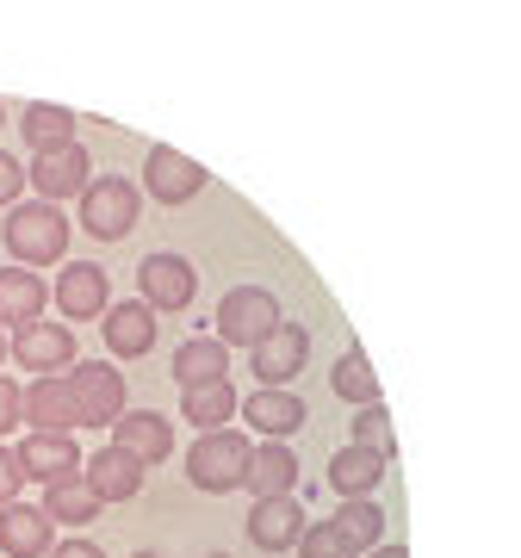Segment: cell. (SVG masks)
Segmentation results:
<instances>
[{
  "instance_id": "31",
  "label": "cell",
  "mask_w": 521,
  "mask_h": 558,
  "mask_svg": "<svg viewBox=\"0 0 521 558\" xmlns=\"http://www.w3.org/2000/svg\"><path fill=\"white\" fill-rule=\"evenodd\" d=\"M13 428H20V385L0 373V440L13 435Z\"/></svg>"
},
{
  "instance_id": "20",
  "label": "cell",
  "mask_w": 521,
  "mask_h": 558,
  "mask_svg": "<svg viewBox=\"0 0 521 558\" xmlns=\"http://www.w3.org/2000/svg\"><path fill=\"white\" fill-rule=\"evenodd\" d=\"M20 422H32V435H69V428H75V416H69V391H62V373L57 379L20 385Z\"/></svg>"
},
{
  "instance_id": "23",
  "label": "cell",
  "mask_w": 521,
  "mask_h": 558,
  "mask_svg": "<svg viewBox=\"0 0 521 558\" xmlns=\"http://www.w3.org/2000/svg\"><path fill=\"white\" fill-rule=\"evenodd\" d=\"M181 416L193 422L199 435H211V428H230V422H237V385H230V379L186 385V391H181Z\"/></svg>"
},
{
  "instance_id": "6",
  "label": "cell",
  "mask_w": 521,
  "mask_h": 558,
  "mask_svg": "<svg viewBox=\"0 0 521 558\" xmlns=\"http://www.w3.org/2000/svg\"><path fill=\"white\" fill-rule=\"evenodd\" d=\"M137 299L149 304V311H193V299H199V267H193L186 255H174V248L143 255Z\"/></svg>"
},
{
  "instance_id": "26",
  "label": "cell",
  "mask_w": 521,
  "mask_h": 558,
  "mask_svg": "<svg viewBox=\"0 0 521 558\" xmlns=\"http://www.w3.org/2000/svg\"><path fill=\"white\" fill-rule=\"evenodd\" d=\"M38 509L50 515V527H87V521H100V497H94V490H87L81 478H69V484H50Z\"/></svg>"
},
{
  "instance_id": "11",
  "label": "cell",
  "mask_w": 521,
  "mask_h": 558,
  "mask_svg": "<svg viewBox=\"0 0 521 558\" xmlns=\"http://www.w3.org/2000/svg\"><path fill=\"white\" fill-rule=\"evenodd\" d=\"M87 180H94V161H87V149H81V143L38 149V156H32V168H25V186H38L44 205L81 199V186H87Z\"/></svg>"
},
{
  "instance_id": "3",
  "label": "cell",
  "mask_w": 521,
  "mask_h": 558,
  "mask_svg": "<svg viewBox=\"0 0 521 558\" xmlns=\"http://www.w3.org/2000/svg\"><path fill=\"white\" fill-rule=\"evenodd\" d=\"M280 323H286L280 299H274L267 286H230L218 299V311H211V336H218L223 348H255V341H267Z\"/></svg>"
},
{
  "instance_id": "18",
  "label": "cell",
  "mask_w": 521,
  "mask_h": 558,
  "mask_svg": "<svg viewBox=\"0 0 521 558\" xmlns=\"http://www.w3.org/2000/svg\"><path fill=\"white\" fill-rule=\"evenodd\" d=\"M242 484L255 490V502L292 497V490H299V453H292L286 440H260L255 453H249V472H242Z\"/></svg>"
},
{
  "instance_id": "33",
  "label": "cell",
  "mask_w": 521,
  "mask_h": 558,
  "mask_svg": "<svg viewBox=\"0 0 521 558\" xmlns=\"http://www.w3.org/2000/svg\"><path fill=\"white\" fill-rule=\"evenodd\" d=\"M20 193H25V168L7 156V149H0V205H13Z\"/></svg>"
},
{
  "instance_id": "36",
  "label": "cell",
  "mask_w": 521,
  "mask_h": 558,
  "mask_svg": "<svg viewBox=\"0 0 521 558\" xmlns=\"http://www.w3.org/2000/svg\"><path fill=\"white\" fill-rule=\"evenodd\" d=\"M131 558H161V553H131Z\"/></svg>"
},
{
  "instance_id": "22",
  "label": "cell",
  "mask_w": 521,
  "mask_h": 558,
  "mask_svg": "<svg viewBox=\"0 0 521 558\" xmlns=\"http://www.w3.org/2000/svg\"><path fill=\"white\" fill-rule=\"evenodd\" d=\"M44 304H50V286L32 267H0V323L25 329V323L44 317Z\"/></svg>"
},
{
  "instance_id": "27",
  "label": "cell",
  "mask_w": 521,
  "mask_h": 558,
  "mask_svg": "<svg viewBox=\"0 0 521 558\" xmlns=\"http://www.w3.org/2000/svg\"><path fill=\"white\" fill-rule=\"evenodd\" d=\"M75 112L69 106H44V100H32L20 112V131H25V143L32 149H62V143H75Z\"/></svg>"
},
{
  "instance_id": "25",
  "label": "cell",
  "mask_w": 521,
  "mask_h": 558,
  "mask_svg": "<svg viewBox=\"0 0 521 558\" xmlns=\"http://www.w3.org/2000/svg\"><path fill=\"white\" fill-rule=\"evenodd\" d=\"M329 385H336V398H341V403H354V410H373V403H385V385H379V373H373L366 348H348V354L336 360Z\"/></svg>"
},
{
  "instance_id": "7",
  "label": "cell",
  "mask_w": 521,
  "mask_h": 558,
  "mask_svg": "<svg viewBox=\"0 0 521 558\" xmlns=\"http://www.w3.org/2000/svg\"><path fill=\"white\" fill-rule=\"evenodd\" d=\"M205 168L193 156H181L174 143H149V161H143V186L137 193H149L156 205H186L205 193Z\"/></svg>"
},
{
  "instance_id": "4",
  "label": "cell",
  "mask_w": 521,
  "mask_h": 558,
  "mask_svg": "<svg viewBox=\"0 0 521 558\" xmlns=\"http://www.w3.org/2000/svg\"><path fill=\"white\" fill-rule=\"evenodd\" d=\"M137 211H143L137 180L100 174V180L81 186V230H87L94 242H124L131 230H137Z\"/></svg>"
},
{
  "instance_id": "19",
  "label": "cell",
  "mask_w": 521,
  "mask_h": 558,
  "mask_svg": "<svg viewBox=\"0 0 521 558\" xmlns=\"http://www.w3.org/2000/svg\"><path fill=\"white\" fill-rule=\"evenodd\" d=\"M304 534V509L299 497H267L249 509V539H255L260 553H292Z\"/></svg>"
},
{
  "instance_id": "13",
  "label": "cell",
  "mask_w": 521,
  "mask_h": 558,
  "mask_svg": "<svg viewBox=\"0 0 521 558\" xmlns=\"http://www.w3.org/2000/svg\"><path fill=\"white\" fill-rule=\"evenodd\" d=\"M106 354H112V366L119 360H143L149 348H156V311L143 299H112L106 304Z\"/></svg>"
},
{
  "instance_id": "8",
  "label": "cell",
  "mask_w": 521,
  "mask_h": 558,
  "mask_svg": "<svg viewBox=\"0 0 521 558\" xmlns=\"http://www.w3.org/2000/svg\"><path fill=\"white\" fill-rule=\"evenodd\" d=\"M7 354L20 360L25 373H38V379H57V373H69L75 366V329L69 323H25V329H13V341H7Z\"/></svg>"
},
{
  "instance_id": "5",
  "label": "cell",
  "mask_w": 521,
  "mask_h": 558,
  "mask_svg": "<svg viewBox=\"0 0 521 558\" xmlns=\"http://www.w3.org/2000/svg\"><path fill=\"white\" fill-rule=\"evenodd\" d=\"M249 453H255V447H249L237 428H211V435H199L193 447H186V478H193V490H205V497L242 490Z\"/></svg>"
},
{
  "instance_id": "15",
  "label": "cell",
  "mask_w": 521,
  "mask_h": 558,
  "mask_svg": "<svg viewBox=\"0 0 521 558\" xmlns=\"http://www.w3.org/2000/svg\"><path fill=\"white\" fill-rule=\"evenodd\" d=\"M237 416H249V428H255L260 440H292L304 428V398L299 391H249V398H237Z\"/></svg>"
},
{
  "instance_id": "9",
  "label": "cell",
  "mask_w": 521,
  "mask_h": 558,
  "mask_svg": "<svg viewBox=\"0 0 521 558\" xmlns=\"http://www.w3.org/2000/svg\"><path fill=\"white\" fill-rule=\"evenodd\" d=\"M50 299H57V311L69 323H94V317H106V304H112V274H106L100 260H62Z\"/></svg>"
},
{
  "instance_id": "16",
  "label": "cell",
  "mask_w": 521,
  "mask_h": 558,
  "mask_svg": "<svg viewBox=\"0 0 521 558\" xmlns=\"http://www.w3.org/2000/svg\"><path fill=\"white\" fill-rule=\"evenodd\" d=\"M81 484H87V490H94L100 502H131V497L143 490V465L106 440L94 459H81Z\"/></svg>"
},
{
  "instance_id": "29",
  "label": "cell",
  "mask_w": 521,
  "mask_h": 558,
  "mask_svg": "<svg viewBox=\"0 0 521 558\" xmlns=\"http://www.w3.org/2000/svg\"><path fill=\"white\" fill-rule=\"evenodd\" d=\"M348 447L379 453V459L398 453V428H391V416H385V403H373V410H361V416H354V440H348Z\"/></svg>"
},
{
  "instance_id": "30",
  "label": "cell",
  "mask_w": 521,
  "mask_h": 558,
  "mask_svg": "<svg viewBox=\"0 0 521 558\" xmlns=\"http://www.w3.org/2000/svg\"><path fill=\"white\" fill-rule=\"evenodd\" d=\"M299 558H361V553H354L329 521H311V527L299 534Z\"/></svg>"
},
{
  "instance_id": "28",
  "label": "cell",
  "mask_w": 521,
  "mask_h": 558,
  "mask_svg": "<svg viewBox=\"0 0 521 558\" xmlns=\"http://www.w3.org/2000/svg\"><path fill=\"white\" fill-rule=\"evenodd\" d=\"M329 527H336L354 553H373V546H379V534H385V509L373 497H354V502H341V509H336V521H329Z\"/></svg>"
},
{
  "instance_id": "2",
  "label": "cell",
  "mask_w": 521,
  "mask_h": 558,
  "mask_svg": "<svg viewBox=\"0 0 521 558\" xmlns=\"http://www.w3.org/2000/svg\"><path fill=\"white\" fill-rule=\"evenodd\" d=\"M7 248H13V267H50V260L69 255V218L44 199L13 205L7 211Z\"/></svg>"
},
{
  "instance_id": "39",
  "label": "cell",
  "mask_w": 521,
  "mask_h": 558,
  "mask_svg": "<svg viewBox=\"0 0 521 558\" xmlns=\"http://www.w3.org/2000/svg\"><path fill=\"white\" fill-rule=\"evenodd\" d=\"M0 360H7V341H0Z\"/></svg>"
},
{
  "instance_id": "37",
  "label": "cell",
  "mask_w": 521,
  "mask_h": 558,
  "mask_svg": "<svg viewBox=\"0 0 521 558\" xmlns=\"http://www.w3.org/2000/svg\"><path fill=\"white\" fill-rule=\"evenodd\" d=\"M205 558H230V553H205Z\"/></svg>"
},
{
  "instance_id": "34",
  "label": "cell",
  "mask_w": 521,
  "mask_h": 558,
  "mask_svg": "<svg viewBox=\"0 0 521 558\" xmlns=\"http://www.w3.org/2000/svg\"><path fill=\"white\" fill-rule=\"evenodd\" d=\"M50 558H106V546H94V539L69 534V539H57V546H50Z\"/></svg>"
},
{
  "instance_id": "38",
  "label": "cell",
  "mask_w": 521,
  "mask_h": 558,
  "mask_svg": "<svg viewBox=\"0 0 521 558\" xmlns=\"http://www.w3.org/2000/svg\"><path fill=\"white\" fill-rule=\"evenodd\" d=\"M0 124H7V106H0Z\"/></svg>"
},
{
  "instance_id": "35",
  "label": "cell",
  "mask_w": 521,
  "mask_h": 558,
  "mask_svg": "<svg viewBox=\"0 0 521 558\" xmlns=\"http://www.w3.org/2000/svg\"><path fill=\"white\" fill-rule=\"evenodd\" d=\"M366 558H410V553H403V546H373Z\"/></svg>"
},
{
  "instance_id": "32",
  "label": "cell",
  "mask_w": 521,
  "mask_h": 558,
  "mask_svg": "<svg viewBox=\"0 0 521 558\" xmlns=\"http://www.w3.org/2000/svg\"><path fill=\"white\" fill-rule=\"evenodd\" d=\"M20 459H13V447H0V509H7V502H20Z\"/></svg>"
},
{
  "instance_id": "1",
  "label": "cell",
  "mask_w": 521,
  "mask_h": 558,
  "mask_svg": "<svg viewBox=\"0 0 521 558\" xmlns=\"http://www.w3.org/2000/svg\"><path fill=\"white\" fill-rule=\"evenodd\" d=\"M62 391H69V416H75V428H112V422L131 410L124 403V373L112 366V360H75L69 373H62Z\"/></svg>"
},
{
  "instance_id": "17",
  "label": "cell",
  "mask_w": 521,
  "mask_h": 558,
  "mask_svg": "<svg viewBox=\"0 0 521 558\" xmlns=\"http://www.w3.org/2000/svg\"><path fill=\"white\" fill-rule=\"evenodd\" d=\"M50 546H57V527L44 509H32V502L0 509V558H50Z\"/></svg>"
},
{
  "instance_id": "12",
  "label": "cell",
  "mask_w": 521,
  "mask_h": 558,
  "mask_svg": "<svg viewBox=\"0 0 521 558\" xmlns=\"http://www.w3.org/2000/svg\"><path fill=\"white\" fill-rule=\"evenodd\" d=\"M13 459H20V478H38L44 490H50V484L81 478V447H75V435H25L20 447H13Z\"/></svg>"
},
{
  "instance_id": "24",
  "label": "cell",
  "mask_w": 521,
  "mask_h": 558,
  "mask_svg": "<svg viewBox=\"0 0 521 558\" xmlns=\"http://www.w3.org/2000/svg\"><path fill=\"white\" fill-rule=\"evenodd\" d=\"M385 465H391V459L361 453V447H341V453L329 459V490H336L341 502L373 497V490H379V478H385Z\"/></svg>"
},
{
  "instance_id": "21",
  "label": "cell",
  "mask_w": 521,
  "mask_h": 558,
  "mask_svg": "<svg viewBox=\"0 0 521 558\" xmlns=\"http://www.w3.org/2000/svg\"><path fill=\"white\" fill-rule=\"evenodd\" d=\"M168 379L181 385H205V379H230V348H223L218 336H186L181 348H174V360H168Z\"/></svg>"
},
{
  "instance_id": "14",
  "label": "cell",
  "mask_w": 521,
  "mask_h": 558,
  "mask_svg": "<svg viewBox=\"0 0 521 558\" xmlns=\"http://www.w3.org/2000/svg\"><path fill=\"white\" fill-rule=\"evenodd\" d=\"M112 447L131 453L143 472H149V465H161V459L174 453V422L161 416V410H124V416L112 422Z\"/></svg>"
},
{
  "instance_id": "10",
  "label": "cell",
  "mask_w": 521,
  "mask_h": 558,
  "mask_svg": "<svg viewBox=\"0 0 521 558\" xmlns=\"http://www.w3.org/2000/svg\"><path fill=\"white\" fill-rule=\"evenodd\" d=\"M304 360H311V329H304V323H280L267 341L249 348V366H255L260 391H286V385L304 373Z\"/></svg>"
}]
</instances>
